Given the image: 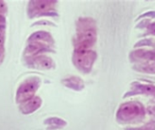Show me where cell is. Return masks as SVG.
<instances>
[{"label": "cell", "instance_id": "cell-1", "mask_svg": "<svg viewBox=\"0 0 155 130\" xmlns=\"http://www.w3.org/2000/svg\"><path fill=\"white\" fill-rule=\"evenodd\" d=\"M151 30H152L153 33H155V23L154 24H153L151 25Z\"/></svg>", "mask_w": 155, "mask_h": 130}]
</instances>
